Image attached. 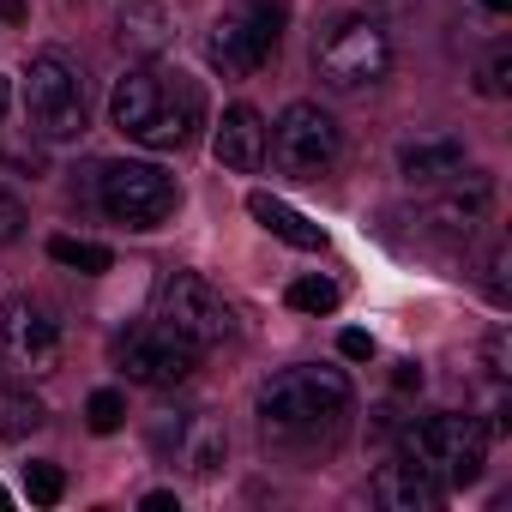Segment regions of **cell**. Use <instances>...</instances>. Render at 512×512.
<instances>
[{
    "mask_svg": "<svg viewBox=\"0 0 512 512\" xmlns=\"http://www.w3.org/2000/svg\"><path fill=\"white\" fill-rule=\"evenodd\" d=\"M109 121L145 145V151H181L193 145V133L205 127V91L199 79H187L181 67H133L115 91H109Z\"/></svg>",
    "mask_w": 512,
    "mask_h": 512,
    "instance_id": "1",
    "label": "cell"
},
{
    "mask_svg": "<svg viewBox=\"0 0 512 512\" xmlns=\"http://www.w3.org/2000/svg\"><path fill=\"white\" fill-rule=\"evenodd\" d=\"M344 416H350V380L338 368L302 362V368H284L260 386V428L278 446L332 440L344 428Z\"/></svg>",
    "mask_w": 512,
    "mask_h": 512,
    "instance_id": "2",
    "label": "cell"
},
{
    "mask_svg": "<svg viewBox=\"0 0 512 512\" xmlns=\"http://www.w3.org/2000/svg\"><path fill=\"white\" fill-rule=\"evenodd\" d=\"M404 458L422 464L440 488H470L488 464V428L476 416H452V410L422 416L404 428Z\"/></svg>",
    "mask_w": 512,
    "mask_h": 512,
    "instance_id": "3",
    "label": "cell"
},
{
    "mask_svg": "<svg viewBox=\"0 0 512 512\" xmlns=\"http://www.w3.org/2000/svg\"><path fill=\"white\" fill-rule=\"evenodd\" d=\"M67 356V320L43 296H13L0 308V362L25 380H49Z\"/></svg>",
    "mask_w": 512,
    "mask_h": 512,
    "instance_id": "4",
    "label": "cell"
},
{
    "mask_svg": "<svg viewBox=\"0 0 512 512\" xmlns=\"http://www.w3.org/2000/svg\"><path fill=\"white\" fill-rule=\"evenodd\" d=\"M314 73L332 91H368L392 73V43L374 19H338L314 43Z\"/></svg>",
    "mask_w": 512,
    "mask_h": 512,
    "instance_id": "5",
    "label": "cell"
},
{
    "mask_svg": "<svg viewBox=\"0 0 512 512\" xmlns=\"http://www.w3.org/2000/svg\"><path fill=\"white\" fill-rule=\"evenodd\" d=\"M25 121L37 139H79L85 133V79L67 55L43 49L25 67Z\"/></svg>",
    "mask_w": 512,
    "mask_h": 512,
    "instance_id": "6",
    "label": "cell"
},
{
    "mask_svg": "<svg viewBox=\"0 0 512 512\" xmlns=\"http://www.w3.org/2000/svg\"><path fill=\"white\" fill-rule=\"evenodd\" d=\"M266 151H272V163H278L284 175L320 181V175H332V163H338V151H344V133H338V121H332L320 103H290V109L278 115V127L266 133Z\"/></svg>",
    "mask_w": 512,
    "mask_h": 512,
    "instance_id": "7",
    "label": "cell"
},
{
    "mask_svg": "<svg viewBox=\"0 0 512 512\" xmlns=\"http://www.w3.org/2000/svg\"><path fill=\"white\" fill-rule=\"evenodd\" d=\"M97 199H103V211H109L115 223H127V229H157V223L175 217L181 187H175V175H169L163 163H109L103 181H97Z\"/></svg>",
    "mask_w": 512,
    "mask_h": 512,
    "instance_id": "8",
    "label": "cell"
},
{
    "mask_svg": "<svg viewBox=\"0 0 512 512\" xmlns=\"http://www.w3.org/2000/svg\"><path fill=\"white\" fill-rule=\"evenodd\" d=\"M157 326L175 332V338H187L193 350H217L223 338H235L229 302L205 278H193V272H169L157 284Z\"/></svg>",
    "mask_w": 512,
    "mask_h": 512,
    "instance_id": "9",
    "label": "cell"
},
{
    "mask_svg": "<svg viewBox=\"0 0 512 512\" xmlns=\"http://www.w3.org/2000/svg\"><path fill=\"white\" fill-rule=\"evenodd\" d=\"M278 7L272 0H253L241 13H223L211 31H205V61L223 73V79H253L272 55H278Z\"/></svg>",
    "mask_w": 512,
    "mask_h": 512,
    "instance_id": "10",
    "label": "cell"
},
{
    "mask_svg": "<svg viewBox=\"0 0 512 512\" xmlns=\"http://www.w3.org/2000/svg\"><path fill=\"white\" fill-rule=\"evenodd\" d=\"M115 362H121V374L139 380V386H181V380H193L199 350L151 320V326H133V332L115 338Z\"/></svg>",
    "mask_w": 512,
    "mask_h": 512,
    "instance_id": "11",
    "label": "cell"
},
{
    "mask_svg": "<svg viewBox=\"0 0 512 512\" xmlns=\"http://www.w3.org/2000/svg\"><path fill=\"white\" fill-rule=\"evenodd\" d=\"M151 452L187 464L193 476H217V464L229 452V434L205 410H163V416H151Z\"/></svg>",
    "mask_w": 512,
    "mask_h": 512,
    "instance_id": "12",
    "label": "cell"
},
{
    "mask_svg": "<svg viewBox=\"0 0 512 512\" xmlns=\"http://www.w3.org/2000/svg\"><path fill=\"white\" fill-rule=\"evenodd\" d=\"M211 151H217V163H223V169H235V175H253V169L266 163V121H260V109L229 103V109H223V121H217V139H211Z\"/></svg>",
    "mask_w": 512,
    "mask_h": 512,
    "instance_id": "13",
    "label": "cell"
},
{
    "mask_svg": "<svg viewBox=\"0 0 512 512\" xmlns=\"http://www.w3.org/2000/svg\"><path fill=\"white\" fill-rule=\"evenodd\" d=\"M440 500H446V488L410 458L374 470V506H386V512H440Z\"/></svg>",
    "mask_w": 512,
    "mask_h": 512,
    "instance_id": "14",
    "label": "cell"
},
{
    "mask_svg": "<svg viewBox=\"0 0 512 512\" xmlns=\"http://www.w3.org/2000/svg\"><path fill=\"white\" fill-rule=\"evenodd\" d=\"M115 43L139 61H157L175 49V13L163 7V0H127L121 7V25H115Z\"/></svg>",
    "mask_w": 512,
    "mask_h": 512,
    "instance_id": "15",
    "label": "cell"
},
{
    "mask_svg": "<svg viewBox=\"0 0 512 512\" xmlns=\"http://www.w3.org/2000/svg\"><path fill=\"white\" fill-rule=\"evenodd\" d=\"M398 175L410 187H440V181L464 175V145L458 139H410V145H398Z\"/></svg>",
    "mask_w": 512,
    "mask_h": 512,
    "instance_id": "16",
    "label": "cell"
},
{
    "mask_svg": "<svg viewBox=\"0 0 512 512\" xmlns=\"http://www.w3.org/2000/svg\"><path fill=\"white\" fill-rule=\"evenodd\" d=\"M488 205H494V187H488V175H470V181H458L446 199H434L428 223H434L440 235H470V229L488 217Z\"/></svg>",
    "mask_w": 512,
    "mask_h": 512,
    "instance_id": "17",
    "label": "cell"
},
{
    "mask_svg": "<svg viewBox=\"0 0 512 512\" xmlns=\"http://www.w3.org/2000/svg\"><path fill=\"white\" fill-rule=\"evenodd\" d=\"M247 211L260 217L278 241H290V247H302V253H320V247H326V229L308 223L296 205H284V199H272V193H247Z\"/></svg>",
    "mask_w": 512,
    "mask_h": 512,
    "instance_id": "18",
    "label": "cell"
},
{
    "mask_svg": "<svg viewBox=\"0 0 512 512\" xmlns=\"http://www.w3.org/2000/svg\"><path fill=\"white\" fill-rule=\"evenodd\" d=\"M43 422H49V410L31 386H0V440H25Z\"/></svg>",
    "mask_w": 512,
    "mask_h": 512,
    "instance_id": "19",
    "label": "cell"
},
{
    "mask_svg": "<svg viewBox=\"0 0 512 512\" xmlns=\"http://www.w3.org/2000/svg\"><path fill=\"white\" fill-rule=\"evenodd\" d=\"M49 260H55V266H67V272H85V278H97V272H109V266H115V253H109L103 241L55 235V241H49Z\"/></svg>",
    "mask_w": 512,
    "mask_h": 512,
    "instance_id": "20",
    "label": "cell"
},
{
    "mask_svg": "<svg viewBox=\"0 0 512 512\" xmlns=\"http://www.w3.org/2000/svg\"><path fill=\"white\" fill-rule=\"evenodd\" d=\"M284 302H290L296 314H332V308H338V284H332V278H296V284L284 290Z\"/></svg>",
    "mask_w": 512,
    "mask_h": 512,
    "instance_id": "21",
    "label": "cell"
},
{
    "mask_svg": "<svg viewBox=\"0 0 512 512\" xmlns=\"http://www.w3.org/2000/svg\"><path fill=\"white\" fill-rule=\"evenodd\" d=\"M85 422H91V434H115V428L127 422V398H121L115 386L91 392V404H85Z\"/></svg>",
    "mask_w": 512,
    "mask_h": 512,
    "instance_id": "22",
    "label": "cell"
},
{
    "mask_svg": "<svg viewBox=\"0 0 512 512\" xmlns=\"http://www.w3.org/2000/svg\"><path fill=\"white\" fill-rule=\"evenodd\" d=\"M25 494H31L37 506H61V494H67V476H61V464L37 458V464L25 470Z\"/></svg>",
    "mask_w": 512,
    "mask_h": 512,
    "instance_id": "23",
    "label": "cell"
},
{
    "mask_svg": "<svg viewBox=\"0 0 512 512\" xmlns=\"http://www.w3.org/2000/svg\"><path fill=\"white\" fill-rule=\"evenodd\" d=\"M19 235H25V199H19L7 181H0V247L19 241Z\"/></svg>",
    "mask_w": 512,
    "mask_h": 512,
    "instance_id": "24",
    "label": "cell"
},
{
    "mask_svg": "<svg viewBox=\"0 0 512 512\" xmlns=\"http://www.w3.org/2000/svg\"><path fill=\"white\" fill-rule=\"evenodd\" d=\"M482 91H488V97H506V91H512V55H506V49L482 67Z\"/></svg>",
    "mask_w": 512,
    "mask_h": 512,
    "instance_id": "25",
    "label": "cell"
},
{
    "mask_svg": "<svg viewBox=\"0 0 512 512\" xmlns=\"http://www.w3.org/2000/svg\"><path fill=\"white\" fill-rule=\"evenodd\" d=\"M488 296L506 308V247H494V253H488Z\"/></svg>",
    "mask_w": 512,
    "mask_h": 512,
    "instance_id": "26",
    "label": "cell"
},
{
    "mask_svg": "<svg viewBox=\"0 0 512 512\" xmlns=\"http://www.w3.org/2000/svg\"><path fill=\"white\" fill-rule=\"evenodd\" d=\"M338 350H344V356H350V362H368V356H374V338H368V332H356V326H350V332H344V338H338Z\"/></svg>",
    "mask_w": 512,
    "mask_h": 512,
    "instance_id": "27",
    "label": "cell"
},
{
    "mask_svg": "<svg viewBox=\"0 0 512 512\" xmlns=\"http://www.w3.org/2000/svg\"><path fill=\"white\" fill-rule=\"evenodd\" d=\"M392 380H398V392H416V386H422V368H416V362H398Z\"/></svg>",
    "mask_w": 512,
    "mask_h": 512,
    "instance_id": "28",
    "label": "cell"
},
{
    "mask_svg": "<svg viewBox=\"0 0 512 512\" xmlns=\"http://www.w3.org/2000/svg\"><path fill=\"white\" fill-rule=\"evenodd\" d=\"M145 512H175V494H169V488H151V494H145Z\"/></svg>",
    "mask_w": 512,
    "mask_h": 512,
    "instance_id": "29",
    "label": "cell"
},
{
    "mask_svg": "<svg viewBox=\"0 0 512 512\" xmlns=\"http://www.w3.org/2000/svg\"><path fill=\"white\" fill-rule=\"evenodd\" d=\"M0 19H7V25H19V19H25V0H0Z\"/></svg>",
    "mask_w": 512,
    "mask_h": 512,
    "instance_id": "30",
    "label": "cell"
},
{
    "mask_svg": "<svg viewBox=\"0 0 512 512\" xmlns=\"http://www.w3.org/2000/svg\"><path fill=\"white\" fill-rule=\"evenodd\" d=\"M482 7H488V13H512V0H482Z\"/></svg>",
    "mask_w": 512,
    "mask_h": 512,
    "instance_id": "31",
    "label": "cell"
},
{
    "mask_svg": "<svg viewBox=\"0 0 512 512\" xmlns=\"http://www.w3.org/2000/svg\"><path fill=\"white\" fill-rule=\"evenodd\" d=\"M0 115H7V79H0Z\"/></svg>",
    "mask_w": 512,
    "mask_h": 512,
    "instance_id": "32",
    "label": "cell"
},
{
    "mask_svg": "<svg viewBox=\"0 0 512 512\" xmlns=\"http://www.w3.org/2000/svg\"><path fill=\"white\" fill-rule=\"evenodd\" d=\"M7 500H13V494H7V488H0V506H7Z\"/></svg>",
    "mask_w": 512,
    "mask_h": 512,
    "instance_id": "33",
    "label": "cell"
}]
</instances>
